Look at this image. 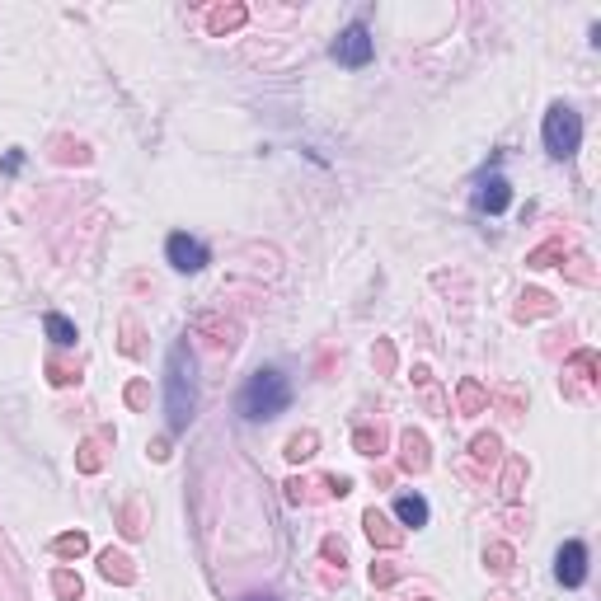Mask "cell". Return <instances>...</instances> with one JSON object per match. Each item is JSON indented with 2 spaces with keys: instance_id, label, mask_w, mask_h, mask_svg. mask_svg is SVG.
Returning a JSON list of instances; mask_svg holds the SVG:
<instances>
[{
  "instance_id": "obj_1",
  "label": "cell",
  "mask_w": 601,
  "mask_h": 601,
  "mask_svg": "<svg viewBox=\"0 0 601 601\" xmlns=\"http://www.w3.org/2000/svg\"><path fill=\"white\" fill-rule=\"evenodd\" d=\"M198 414V362L188 353V343H174L170 362H165V418L170 432H188Z\"/></svg>"
},
{
  "instance_id": "obj_2",
  "label": "cell",
  "mask_w": 601,
  "mask_h": 601,
  "mask_svg": "<svg viewBox=\"0 0 601 601\" xmlns=\"http://www.w3.org/2000/svg\"><path fill=\"white\" fill-rule=\"evenodd\" d=\"M287 404H292V386L278 367H259L240 390V414L249 423H268V418L287 414Z\"/></svg>"
},
{
  "instance_id": "obj_3",
  "label": "cell",
  "mask_w": 601,
  "mask_h": 601,
  "mask_svg": "<svg viewBox=\"0 0 601 601\" xmlns=\"http://www.w3.org/2000/svg\"><path fill=\"white\" fill-rule=\"evenodd\" d=\"M540 132H545V151L555 155V160H569V155H578V146H583V118H578L569 104H550Z\"/></svg>"
},
{
  "instance_id": "obj_4",
  "label": "cell",
  "mask_w": 601,
  "mask_h": 601,
  "mask_svg": "<svg viewBox=\"0 0 601 601\" xmlns=\"http://www.w3.org/2000/svg\"><path fill=\"white\" fill-rule=\"evenodd\" d=\"M371 57H376V38H371L367 19H353V24L339 33V43H334V62L357 71V66H367Z\"/></svg>"
},
{
  "instance_id": "obj_5",
  "label": "cell",
  "mask_w": 601,
  "mask_h": 601,
  "mask_svg": "<svg viewBox=\"0 0 601 601\" xmlns=\"http://www.w3.org/2000/svg\"><path fill=\"white\" fill-rule=\"evenodd\" d=\"M165 259H170L174 268H179V273H202V268H207V259H212V254H207V245H202L198 235H188V231H174L170 240H165Z\"/></svg>"
},
{
  "instance_id": "obj_6",
  "label": "cell",
  "mask_w": 601,
  "mask_h": 601,
  "mask_svg": "<svg viewBox=\"0 0 601 601\" xmlns=\"http://www.w3.org/2000/svg\"><path fill=\"white\" fill-rule=\"evenodd\" d=\"M555 573H559V583H564V587H583V578H587V545H583V540L559 545Z\"/></svg>"
},
{
  "instance_id": "obj_7",
  "label": "cell",
  "mask_w": 601,
  "mask_h": 601,
  "mask_svg": "<svg viewBox=\"0 0 601 601\" xmlns=\"http://www.w3.org/2000/svg\"><path fill=\"white\" fill-rule=\"evenodd\" d=\"M475 202H479V212H489V216H498V212H508V202H512V193H508V179L503 174H484L479 179V193H475Z\"/></svg>"
},
{
  "instance_id": "obj_8",
  "label": "cell",
  "mask_w": 601,
  "mask_h": 601,
  "mask_svg": "<svg viewBox=\"0 0 601 601\" xmlns=\"http://www.w3.org/2000/svg\"><path fill=\"white\" fill-rule=\"evenodd\" d=\"M395 517H400L404 526H428V498H418V494H400L395 498Z\"/></svg>"
},
{
  "instance_id": "obj_9",
  "label": "cell",
  "mask_w": 601,
  "mask_h": 601,
  "mask_svg": "<svg viewBox=\"0 0 601 601\" xmlns=\"http://www.w3.org/2000/svg\"><path fill=\"white\" fill-rule=\"evenodd\" d=\"M43 329H47V339L57 343V348H71V343H76V324L66 320V315H47Z\"/></svg>"
},
{
  "instance_id": "obj_10",
  "label": "cell",
  "mask_w": 601,
  "mask_h": 601,
  "mask_svg": "<svg viewBox=\"0 0 601 601\" xmlns=\"http://www.w3.org/2000/svg\"><path fill=\"white\" fill-rule=\"evenodd\" d=\"M310 447H315V437H310V432H306V437H292V447H287V456H292V461H306Z\"/></svg>"
},
{
  "instance_id": "obj_11",
  "label": "cell",
  "mask_w": 601,
  "mask_h": 601,
  "mask_svg": "<svg viewBox=\"0 0 601 601\" xmlns=\"http://www.w3.org/2000/svg\"><path fill=\"white\" fill-rule=\"evenodd\" d=\"M57 550H66V555H71V550H76V555H80V550H85V540H80V536H66L62 545H57Z\"/></svg>"
},
{
  "instance_id": "obj_12",
  "label": "cell",
  "mask_w": 601,
  "mask_h": 601,
  "mask_svg": "<svg viewBox=\"0 0 601 601\" xmlns=\"http://www.w3.org/2000/svg\"><path fill=\"white\" fill-rule=\"evenodd\" d=\"M245 601H273V597H245Z\"/></svg>"
}]
</instances>
